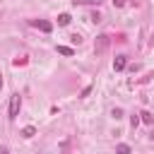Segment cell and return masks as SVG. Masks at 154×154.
<instances>
[{
  "label": "cell",
  "instance_id": "1",
  "mask_svg": "<svg viewBox=\"0 0 154 154\" xmlns=\"http://www.w3.org/2000/svg\"><path fill=\"white\" fill-rule=\"evenodd\" d=\"M19 106H22L19 94H12V99H10V118H17L19 116Z\"/></svg>",
  "mask_w": 154,
  "mask_h": 154
},
{
  "label": "cell",
  "instance_id": "2",
  "mask_svg": "<svg viewBox=\"0 0 154 154\" xmlns=\"http://www.w3.org/2000/svg\"><path fill=\"white\" fill-rule=\"evenodd\" d=\"M108 41H111V38H108L106 34H101V36H96V43H94V51H96V53H103V51L108 48Z\"/></svg>",
  "mask_w": 154,
  "mask_h": 154
},
{
  "label": "cell",
  "instance_id": "3",
  "mask_svg": "<svg viewBox=\"0 0 154 154\" xmlns=\"http://www.w3.org/2000/svg\"><path fill=\"white\" fill-rule=\"evenodd\" d=\"M125 67H128V55H116V58H113V70L120 72V70H125Z\"/></svg>",
  "mask_w": 154,
  "mask_h": 154
},
{
  "label": "cell",
  "instance_id": "4",
  "mask_svg": "<svg viewBox=\"0 0 154 154\" xmlns=\"http://www.w3.org/2000/svg\"><path fill=\"white\" fill-rule=\"evenodd\" d=\"M31 24H34V26H38L41 31H46V34H51V31H53V24H51V22H46V19H34Z\"/></svg>",
  "mask_w": 154,
  "mask_h": 154
},
{
  "label": "cell",
  "instance_id": "5",
  "mask_svg": "<svg viewBox=\"0 0 154 154\" xmlns=\"http://www.w3.org/2000/svg\"><path fill=\"white\" fill-rule=\"evenodd\" d=\"M34 135H36V128H34V125L22 128V137H26V140H29V137H34Z\"/></svg>",
  "mask_w": 154,
  "mask_h": 154
},
{
  "label": "cell",
  "instance_id": "6",
  "mask_svg": "<svg viewBox=\"0 0 154 154\" xmlns=\"http://www.w3.org/2000/svg\"><path fill=\"white\" fill-rule=\"evenodd\" d=\"M70 22H72V17H70V14H67V12H63V14H60V17H58V24H60V26H67V24H70Z\"/></svg>",
  "mask_w": 154,
  "mask_h": 154
},
{
  "label": "cell",
  "instance_id": "7",
  "mask_svg": "<svg viewBox=\"0 0 154 154\" xmlns=\"http://www.w3.org/2000/svg\"><path fill=\"white\" fill-rule=\"evenodd\" d=\"M140 120H142V123H147V125H152V120H154V118H152V113L142 111V113H140Z\"/></svg>",
  "mask_w": 154,
  "mask_h": 154
},
{
  "label": "cell",
  "instance_id": "8",
  "mask_svg": "<svg viewBox=\"0 0 154 154\" xmlns=\"http://www.w3.org/2000/svg\"><path fill=\"white\" fill-rule=\"evenodd\" d=\"M58 53H60V55H72L75 51H72L70 46H58Z\"/></svg>",
  "mask_w": 154,
  "mask_h": 154
},
{
  "label": "cell",
  "instance_id": "9",
  "mask_svg": "<svg viewBox=\"0 0 154 154\" xmlns=\"http://www.w3.org/2000/svg\"><path fill=\"white\" fill-rule=\"evenodd\" d=\"M116 154H130V147L128 144H118L116 147Z\"/></svg>",
  "mask_w": 154,
  "mask_h": 154
},
{
  "label": "cell",
  "instance_id": "10",
  "mask_svg": "<svg viewBox=\"0 0 154 154\" xmlns=\"http://www.w3.org/2000/svg\"><path fill=\"white\" fill-rule=\"evenodd\" d=\"M111 116H113L116 120H120V118H123V108H113V111H111Z\"/></svg>",
  "mask_w": 154,
  "mask_h": 154
},
{
  "label": "cell",
  "instance_id": "11",
  "mask_svg": "<svg viewBox=\"0 0 154 154\" xmlns=\"http://www.w3.org/2000/svg\"><path fill=\"white\" fill-rule=\"evenodd\" d=\"M75 2H82V5H101L103 0H75Z\"/></svg>",
  "mask_w": 154,
  "mask_h": 154
},
{
  "label": "cell",
  "instance_id": "12",
  "mask_svg": "<svg viewBox=\"0 0 154 154\" xmlns=\"http://www.w3.org/2000/svg\"><path fill=\"white\" fill-rule=\"evenodd\" d=\"M130 125H132V128H137V125H140V113H135V116L130 118Z\"/></svg>",
  "mask_w": 154,
  "mask_h": 154
},
{
  "label": "cell",
  "instance_id": "13",
  "mask_svg": "<svg viewBox=\"0 0 154 154\" xmlns=\"http://www.w3.org/2000/svg\"><path fill=\"white\" fill-rule=\"evenodd\" d=\"M70 41H72V43H82V36H79V34H72Z\"/></svg>",
  "mask_w": 154,
  "mask_h": 154
},
{
  "label": "cell",
  "instance_id": "14",
  "mask_svg": "<svg viewBox=\"0 0 154 154\" xmlns=\"http://www.w3.org/2000/svg\"><path fill=\"white\" fill-rule=\"evenodd\" d=\"M113 5H116V7H123V5H125V0H113Z\"/></svg>",
  "mask_w": 154,
  "mask_h": 154
},
{
  "label": "cell",
  "instance_id": "15",
  "mask_svg": "<svg viewBox=\"0 0 154 154\" xmlns=\"http://www.w3.org/2000/svg\"><path fill=\"white\" fill-rule=\"evenodd\" d=\"M0 89H2V75H0Z\"/></svg>",
  "mask_w": 154,
  "mask_h": 154
}]
</instances>
